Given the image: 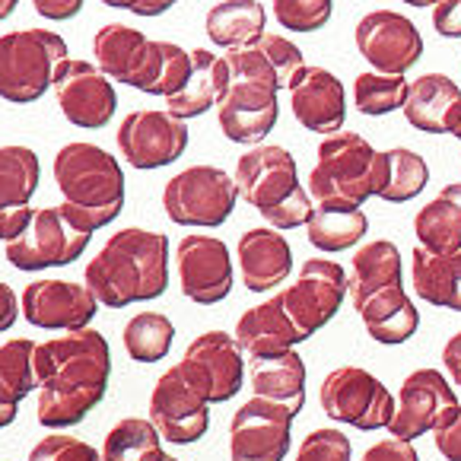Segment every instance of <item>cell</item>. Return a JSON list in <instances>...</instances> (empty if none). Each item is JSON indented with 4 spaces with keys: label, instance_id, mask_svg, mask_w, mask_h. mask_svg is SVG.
<instances>
[{
    "label": "cell",
    "instance_id": "cell-12",
    "mask_svg": "<svg viewBox=\"0 0 461 461\" xmlns=\"http://www.w3.org/2000/svg\"><path fill=\"white\" fill-rule=\"evenodd\" d=\"M347 296H350V277L338 261L328 258H309L299 267L296 280L280 290V303L305 340L340 312Z\"/></svg>",
    "mask_w": 461,
    "mask_h": 461
},
{
    "label": "cell",
    "instance_id": "cell-53",
    "mask_svg": "<svg viewBox=\"0 0 461 461\" xmlns=\"http://www.w3.org/2000/svg\"><path fill=\"white\" fill-rule=\"evenodd\" d=\"M401 4H407V7H436L442 0H401Z\"/></svg>",
    "mask_w": 461,
    "mask_h": 461
},
{
    "label": "cell",
    "instance_id": "cell-31",
    "mask_svg": "<svg viewBox=\"0 0 461 461\" xmlns=\"http://www.w3.org/2000/svg\"><path fill=\"white\" fill-rule=\"evenodd\" d=\"M251 366V392L258 398L286 404L293 414L305 407V363L296 350L265 357V360H249Z\"/></svg>",
    "mask_w": 461,
    "mask_h": 461
},
{
    "label": "cell",
    "instance_id": "cell-36",
    "mask_svg": "<svg viewBox=\"0 0 461 461\" xmlns=\"http://www.w3.org/2000/svg\"><path fill=\"white\" fill-rule=\"evenodd\" d=\"M172 340H176V325L163 312H137L122 331L124 353L137 363L166 360L172 350Z\"/></svg>",
    "mask_w": 461,
    "mask_h": 461
},
{
    "label": "cell",
    "instance_id": "cell-41",
    "mask_svg": "<svg viewBox=\"0 0 461 461\" xmlns=\"http://www.w3.org/2000/svg\"><path fill=\"white\" fill-rule=\"evenodd\" d=\"M274 16L290 32H319L334 14V0H271Z\"/></svg>",
    "mask_w": 461,
    "mask_h": 461
},
{
    "label": "cell",
    "instance_id": "cell-21",
    "mask_svg": "<svg viewBox=\"0 0 461 461\" xmlns=\"http://www.w3.org/2000/svg\"><path fill=\"white\" fill-rule=\"evenodd\" d=\"M176 271L182 293L197 305H217L232 293L230 245L217 236H185L176 249Z\"/></svg>",
    "mask_w": 461,
    "mask_h": 461
},
{
    "label": "cell",
    "instance_id": "cell-8",
    "mask_svg": "<svg viewBox=\"0 0 461 461\" xmlns=\"http://www.w3.org/2000/svg\"><path fill=\"white\" fill-rule=\"evenodd\" d=\"M68 61V41L51 29H16L0 35V99L29 105L55 86Z\"/></svg>",
    "mask_w": 461,
    "mask_h": 461
},
{
    "label": "cell",
    "instance_id": "cell-54",
    "mask_svg": "<svg viewBox=\"0 0 461 461\" xmlns=\"http://www.w3.org/2000/svg\"><path fill=\"white\" fill-rule=\"evenodd\" d=\"M159 461H178V458H176V455H169V452H163V458H159Z\"/></svg>",
    "mask_w": 461,
    "mask_h": 461
},
{
    "label": "cell",
    "instance_id": "cell-19",
    "mask_svg": "<svg viewBox=\"0 0 461 461\" xmlns=\"http://www.w3.org/2000/svg\"><path fill=\"white\" fill-rule=\"evenodd\" d=\"M245 350L239 347L236 334L226 331H203L194 338L185 350L182 363L191 382L203 392V398L211 404H223V401L236 398L239 388L245 382Z\"/></svg>",
    "mask_w": 461,
    "mask_h": 461
},
{
    "label": "cell",
    "instance_id": "cell-52",
    "mask_svg": "<svg viewBox=\"0 0 461 461\" xmlns=\"http://www.w3.org/2000/svg\"><path fill=\"white\" fill-rule=\"evenodd\" d=\"M16 7H20V0H0V23L10 20L16 14Z\"/></svg>",
    "mask_w": 461,
    "mask_h": 461
},
{
    "label": "cell",
    "instance_id": "cell-4",
    "mask_svg": "<svg viewBox=\"0 0 461 461\" xmlns=\"http://www.w3.org/2000/svg\"><path fill=\"white\" fill-rule=\"evenodd\" d=\"M51 172L64 197L61 207L80 230L99 232L124 211V169L109 149L86 140L64 143Z\"/></svg>",
    "mask_w": 461,
    "mask_h": 461
},
{
    "label": "cell",
    "instance_id": "cell-33",
    "mask_svg": "<svg viewBox=\"0 0 461 461\" xmlns=\"http://www.w3.org/2000/svg\"><path fill=\"white\" fill-rule=\"evenodd\" d=\"M369 232V217L363 207H331V203H315L312 220L305 226V239L325 255L347 251L360 245Z\"/></svg>",
    "mask_w": 461,
    "mask_h": 461
},
{
    "label": "cell",
    "instance_id": "cell-28",
    "mask_svg": "<svg viewBox=\"0 0 461 461\" xmlns=\"http://www.w3.org/2000/svg\"><path fill=\"white\" fill-rule=\"evenodd\" d=\"M411 277L423 303L461 312V249L452 255H436L423 245H414Z\"/></svg>",
    "mask_w": 461,
    "mask_h": 461
},
{
    "label": "cell",
    "instance_id": "cell-23",
    "mask_svg": "<svg viewBox=\"0 0 461 461\" xmlns=\"http://www.w3.org/2000/svg\"><path fill=\"white\" fill-rule=\"evenodd\" d=\"M293 271V249L274 226H255L239 236V274L245 290L267 293L286 284Z\"/></svg>",
    "mask_w": 461,
    "mask_h": 461
},
{
    "label": "cell",
    "instance_id": "cell-49",
    "mask_svg": "<svg viewBox=\"0 0 461 461\" xmlns=\"http://www.w3.org/2000/svg\"><path fill=\"white\" fill-rule=\"evenodd\" d=\"M20 312H23V303L16 299V293L0 280V334H7L10 328L16 325Z\"/></svg>",
    "mask_w": 461,
    "mask_h": 461
},
{
    "label": "cell",
    "instance_id": "cell-30",
    "mask_svg": "<svg viewBox=\"0 0 461 461\" xmlns=\"http://www.w3.org/2000/svg\"><path fill=\"white\" fill-rule=\"evenodd\" d=\"M350 303L373 296V293L385 290V286L404 284V261H401V249L388 239H375L353 251L350 261Z\"/></svg>",
    "mask_w": 461,
    "mask_h": 461
},
{
    "label": "cell",
    "instance_id": "cell-40",
    "mask_svg": "<svg viewBox=\"0 0 461 461\" xmlns=\"http://www.w3.org/2000/svg\"><path fill=\"white\" fill-rule=\"evenodd\" d=\"M255 48H258L261 55L267 58V64L274 68L280 89H293L299 83V77L305 74V68H309L303 58V48H299L296 41L286 39V35L265 32L258 41H255Z\"/></svg>",
    "mask_w": 461,
    "mask_h": 461
},
{
    "label": "cell",
    "instance_id": "cell-42",
    "mask_svg": "<svg viewBox=\"0 0 461 461\" xmlns=\"http://www.w3.org/2000/svg\"><path fill=\"white\" fill-rule=\"evenodd\" d=\"M296 461H353V446L347 433L334 427H321L305 433L296 448Z\"/></svg>",
    "mask_w": 461,
    "mask_h": 461
},
{
    "label": "cell",
    "instance_id": "cell-17",
    "mask_svg": "<svg viewBox=\"0 0 461 461\" xmlns=\"http://www.w3.org/2000/svg\"><path fill=\"white\" fill-rule=\"evenodd\" d=\"M55 99L61 115L74 128L99 131L112 122L118 112L115 83L95 68V61H80L68 58L55 74Z\"/></svg>",
    "mask_w": 461,
    "mask_h": 461
},
{
    "label": "cell",
    "instance_id": "cell-10",
    "mask_svg": "<svg viewBox=\"0 0 461 461\" xmlns=\"http://www.w3.org/2000/svg\"><path fill=\"white\" fill-rule=\"evenodd\" d=\"M319 401L321 411L331 420L353 429H363V433L388 429L392 427L394 407H398V401L382 385V379H375L369 369L360 366L331 369L319 388Z\"/></svg>",
    "mask_w": 461,
    "mask_h": 461
},
{
    "label": "cell",
    "instance_id": "cell-15",
    "mask_svg": "<svg viewBox=\"0 0 461 461\" xmlns=\"http://www.w3.org/2000/svg\"><path fill=\"white\" fill-rule=\"evenodd\" d=\"M149 420L172 446H191L203 439L211 427V401L185 375V369L169 366L153 385L149 394Z\"/></svg>",
    "mask_w": 461,
    "mask_h": 461
},
{
    "label": "cell",
    "instance_id": "cell-5",
    "mask_svg": "<svg viewBox=\"0 0 461 461\" xmlns=\"http://www.w3.org/2000/svg\"><path fill=\"white\" fill-rule=\"evenodd\" d=\"M239 185V197L251 203L274 230H299L312 220V194L299 185V166L286 147L277 143H258L245 157H239V166L232 172Z\"/></svg>",
    "mask_w": 461,
    "mask_h": 461
},
{
    "label": "cell",
    "instance_id": "cell-38",
    "mask_svg": "<svg viewBox=\"0 0 461 461\" xmlns=\"http://www.w3.org/2000/svg\"><path fill=\"white\" fill-rule=\"evenodd\" d=\"M411 93V80L398 74H379V70H363L353 80V105L369 118H382L401 112Z\"/></svg>",
    "mask_w": 461,
    "mask_h": 461
},
{
    "label": "cell",
    "instance_id": "cell-34",
    "mask_svg": "<svg viewBox=\"0 0 461 461\" xmlns=\"http://www.w3.org/2000/svg\"><path fill=\"white\" fill-rule=\"evenodd\" d=\"M41 166L35 149L23 143L0 147V213L29 207L32 194L39 191Z\"/></svg>",
    "mask_w": 461,
    "mask_h": 461
},
{
    "label": "cell",
    "instance_id": "cell-20",
    "mask_svg": "<svg viewBox=\"0 0 461 461\" xmlns=\"http://www.w3.org/2000/svg\"><path fill=\"white\" fill-rule=\"evenodd\" d=\"M23 319L41 331H80L99 312V299L86 284L41 277L23 290Z\"/></svg>",
    "mask_w": 461,
    "mask_h": 461
},
{
    "label": "cell",
    "instance_id": "cell-22",
    "mask_svg": "<svg viewBox=\"0 0 461 461\" xmlns=\"http://www.w3.org/2000/svg\"><path fill=\"white\" fill-rule=\"evenodd\" d=\"M293 118L312 134H338L347 122L344 83L325 68H305L299 83L290 89Z\"/></svg>",
    "mask_w": 461,
    "mask_h": 461
},
{
    "label": "cell",
    "instance_id": "cell-51",
    "mask_svg": "<svg viewBox=\"0 0 461 461\" xmlns=\"http://www.w3.org/2000/svg\"><path fill=\"white\" fill-rule=\"evenodd\" d=\"M16 420V404H0V429Z\"/></svg>",
    "mask_w": 461,
    "mask_h": 461
},
{
    "label": "cell",
    "instance_id": "cell-55",
    "mask_svg": "<svg viewBox=\"0 0 461 461\" xmlns=\"http://www.w3.org/2000/svg\"><path fill=\"white\" fill-rule=\"evenodd\" d=\"M452 137H458V140H461V122H458V128H455V134Z\"/></svg>",
    "mask_w": 461,
    "mask_h": 461
},
{
    "label": "cell",
    "instance_id": "cell-24",
    "mask_svg": "<svg viewBox=\"0 0 461 461\" xmlns=\"http://www.w3.org/2000/svg\"><path fill=\"white\" fill-rule=\"evenodd\" d=\"M236 340L245 350L249 360H265V357H280V353L296 350V344H303V331L293 325V319L286 315L280 293L265 303L251 305L239 315L236 321Z\"/></svg>",
    "mask_w": 461,
    "mask_h": 461
},
{
    "label": "cell",
    "instance_id": "cell-46",
    "mask_svg": "<svg viewBox=\"0 0 461 461\" xmlns=\"http://www.w3.org/2000/svg\"><path fill=\"white\" fill-rule=\"evenodd\" d=\"M433 446L446 461H461V411L446 423V427L436 429Z\"/></svg>",
    "mask_w": 461,
    "mask_h": 461
},
{
    "label": "cell",
    "instance_id": "cell-44",
    "mask_svg": "<svg viewBox=\"0 0 461 461\" xmlns=\"http://www.w3.org/2000/svg\"><path fill=\"white\" fill-rule=\"evenodd\" d=\"M360 461H420V455H417L414 442L392 436V439H379L375 446H369Z\"/></svg>",
    "mask_w": 461,
    "mask_h": 461
},
{
    "label": "cell",
    "instance_id": "cell-14",
    "mask_svg": "<svg viewBox=\"0 0 461 461\" xmlns=\"http://www.w3.org/2000/svg\"><path fill=\"white\" fill-rule=\"evenodd\" d=\"M118 153L134 169H163L185 157L188 149V124L172 112L159 109H137L122 118L118 124Z\"/></svg>",
    "mask_w": 461,
    "mask_h": 461
},
{
    "label": "cell",
    "instance_id": "cell-45",
    "mask_svg": "<svg viewBox=\"0 0 461 461\" xmlns=\"http://www.w3.org/2000/svg\"><path fill=\"white\" fill-rule=\"evenodd\" d=\"M433 29L442 39H461V0H442V4H436Z\"/></svg>",
    "mask_w": 461,
    "mask_h": 461
},
{
    "label": "cell",
    "instance_id": "cell-7",
    "mask_svg": "<svg viewBox=\"0 0 461 461\" xmlns=\"http://www.w3.org/2000/svg\"><path fill=\"white\" fill-rule=\"evenodd\" d=\"M388 157L357 131H338L319 143V159L309 172V194L315 203L363 207L385 188Z\"/></svg>",
    "mask_w": 461,
    "mask_h": 461
},
{
    "label": "cell",
    "instance_id": "cell-43",
    "mask_svg": "<svg viewBox=\"0 0 461 461\" xmlns=\"http://www.w3.org/2000/svg\"><path fill=\"white\" fill-rule=\"evenodd\" d=\"M26 461H105V458H102L99 448L77 439V436L51 433L35 442V448L29 452Z\"/></svg>",
    "mask_w": 461,
    "mask_h": 461
},
{
    "label": "cell",
    "instance_id": "cell-11",
    "mask_svg": "<svg viewBox=\"0 0 461 461\" xmlns=\"http://www.w3.org/2000/svg\"><path fill=\"white\" fill-rule=\"evenodd\" d=\"M93 232L80 230L64 207H39L20 239L7 242V261L16 271L68 267L86 251Z\"/></svg>",
    "mask_w": 461,
    "mask_h": 461
},
{
    "label": "cell",
    "instance_id": "cell-39",
    "mask_svg": "<svg viewBox=\"0 0 461 461\" xmlns=\"http://www.w3.org/2000/svg\"><path fill=\"white\" fill-rule=\"evenodd\" d=\"M385 157H388V172H385V188L379 191V197L388 203L414 201V197L429 185L427 159L407 147L385 149Z\"/></svg>",
    "mask_w": 461,
    "mask_h": 461
},
{
    "label": "cell",
    "instance_id": "cell-1",
    "mask_svg": "<svg viewBox=\"0 0 461 461\" xmlns=\"http://www.w3.org/2000/svg\"><path fill=\"white\" fill-rule=\"evenodd\" d=\"M32 366L39 379L35 420L45 429H64L77 427L102 404L112 375V350L102 331L80 328L35 344Z\"/></svg>",
    "mask_w": 461,
    "mask_h": 461
},
{
    "label": "cell",
    "instance_id": "cell-29",
    "mask_svg": "<svg viewBox=\"0 0 461 461\" xmlns=\"http://www.w3.org/2000/svg\"><path fill=\"white\" fill-rule=\"evenodd\" d=\"M203 32L213 45L226 48H249L267 32V14L265 4L258 0H223L213 4L203 16Z\"/></svg>",
    "mask_w": 461,
    "mask_h": 461
},
{
    "label": "cell",
    "instance_id": "cell-50",
    "mask_svg": "<svg viewBox=\"0 0 461 461\" xmlns=\"http://www.w3.org/2000/svg\"><path fill=\"white\" fill-rule=\"evenodd\" d=\"M442 366L455 388H461V331H455L442 347Z\"/></svg>",
    "mask_w": 461,
    "mask_h": 461
},
{
    "label": "cell",
    "instance_id": "cell-48",
    "mask_svg": "<svg viewBox=\"0 0 461 461\" xmlns=\"http://www.w3.org/2000/svg\"><path fill=\"white\" fill-rule=\"evenodd\" d=\"M105 7L115 10H131L137 16H163L166 10H172L178 0H102Z\"/></svg>",
    "mask_w": 461,
    "mask_h": 461
},
{
    "label": "cell",
    "instance_id": "cell-32",
    "mask_svg": "<svg viewBox=\"0 0 461 461\" xmlns=\"http://www.w3.org/2000/svg\"><path fill=\"white\" fill-rule=\"evenodd\" d=\"M417 245L452 255L461 249V182H452L439 191L429 203H423L414 217Z\"/></svg>",
    "mask_w": 461,
    "mask_h": 461
},
{
    "label": "cell",
    "instance_id": "cell-6",
    "mask_svg": "<svg viewBox=\"0 0 461 461\" xmlns=\"http://www.w3.org/2000/svg\"><path fill=\"white\" fill-rule=\"evenodd\" d=\"M223 58L230 68V86L217 105L220 128L226 140L258 147L280 118L277 74L255 45L232 48Z\"/></svg>",
    "mask_w": 461,
    "mask_h": 461
},
{
    "label": "cell",
    "instance_id": "cell-47",
    "mask_svg": "<svg viewBox=\"0 0 461 461\" xmlns=\"http://www.w3.org/2000/svg\"><path fill=\"white\" fill-rule=\"evenodd\" d=\"M32 7L39 16L51 23H64V20H74L77 14L83 10V0H32Z\"/></svg>",
    "mask_w": 461,
    "mask_h": 461
},
{
    "label": "cell",
    "instance_id": "cell-2",
    "mask_svg": "<svg viewBox=\"0 0 461 461\" xmlns=\"http://www.w3.org/2000/svg\"><path fill=\"white\" fill-rule=\"evenodd\" d=\"M83 284L109 309L163 296L169 290V236L124 226L86 261Z\"/></svg>",
    "mask_w": 461,
    "mask_h": 461
},
{
    "label": "cell",
    "instance_id": "cell-35",
    "mask_svg": "<svg viewBox=\"0 0 461 461\" xmlns=\"http://www.w3.org/2000/svg\"><path fill=\"white\" fill-rule=\"evenodd\" d=\"M105 461H159L163 458V436L149 417H124L102 439Z\"/></svg>",
    "mask_w": 461,
    "mask_h": 461
},
{
    "label": "cell",
    "instance_id": "cell-3",
    "mask_svg": "<svg viewBox=\"0 0 461 461\" xmlns=\"http://www.w3.org/2000/svg\"><path fill=\"white\" fill-rule=\"evenodd\" d=\"M95 68L112 83H124L147 95H176L191 77V51L176 41L147 39L140 29L109 23L93 39Z\"/></svg>",
    "mask_w": 461,
    "mask_h": 461
},
{
    "label": "cell",
    "instance_id": "cell-37",
    "mask_svg": "<svg viewBox=\"0 0 461 461\" xmlns=\"http://www.w3.org/2000/svg\"><path fill=\"white\" fill-rule=\"evenodd\" d=\"M35 340L29 338H10L0 344V404H16L39 388L35 379Z\"/></svg>",
    "mask_w": 461,
    "mask_h": 461
},
{
    "label": "cell",
    "instance_id": "cell-25",
    "mask_svg": "<svg viewBox=\"0 0 461 461\" xmlns=\"http://www.w3.org/2000/svg\"><path fill=\"white\" fill-rule=\"evenodd\" d=\"M404 118L423 134H455L461 122V89L446 74H423L411 80Z\"/></svg>",
    "mask_w": 461,
    "mask_h": 461
},
{
    "label": "cell",
    "instance_id": "cell-26",
    "mask_svg": "<svg viewBox=\"0 0 461 461\" xmlns=\"http://www.w3.org/2000/svg\"><path fill=\"white\" fill-rule=\"evenodd\" d=\"M357 315L366 325V334L375 344H407L414 338L417 328H420V312H417V303L411 299V293L401 286H385V290L373 293V296L353 303Z\"/></svg>",
    "mask_w": 461,
    "mask_h": 461
},
{
    "label": "cell",
    "instance_id": "cell-13",
    "mask_svg": "<svg viewBox=\"0 0 461 461\" xmlns=\"http://www.w3.org/2000/svg\"><path fill=\"white\" fill-rule=\"evenodd\" d=\"M458 411H461V401L455 394L452 379L442 375V369L433 366L414 369V373L401 382L398 407H394L388 433L394 439L414 442L420 436L436 433L439 427H446Z\"/></svg>",
    "mask_w": 461,
    "mask_h": 461
},
{
    "label": "cell",
    "instance_id": "cell-27",
    "mask_svg": "<svg viewBox=\"0 0 461 461\" xmlns=\"http://www.w3.org/2000/svg\"><path fill=\"white\" fill-rule=\"evenodd\" d=\"M226 86H230L226 58H217L207 48H194L191 51V77L185 80V86L176 95L166 99V112H172L182 122L201 118L211 109H217Z\"/></svg>",
    "mask_w": 461,
    "mask_h": 461
},
{
    "label": "cell",
    "instance_id": "cell-9",
    "mask_svg": "<svg viewBox=\"0 0 461 461\" xmlns=\"http://www.w3.org/2000/svg\"><path fill=\"white\" fill-rule=\"evenodd\" d=\"M239 185L220 166H188L163 188V211L176 226L213 230L232 217Z\"/></svg>",
    "mask_w": 461,
    "mask_h": 461
},
{
    "label": "cell",
    "instance_id": "cell-16",
    "mask_svg": "<svg viewBox=\"0 0 461 461\" xmlns=\"http://www.w3.org/2000/svg\"><path fill=\"white\" fill-rule=\"evenodd\" d=\"M293 414L286 404L249 398L230 420V461H284L293 442Z\"/></svg>",
    "mask_w": 461,
    "mask_h": 461
},
{
    "label": "cell",
    "instance_id": "cell-18",
    "mask_svg": "<svg viewBox=\"0 0 461 461\" xmlns=\"http://www.w3.org/2000/svg\"><path fill=\"white\" fill-rule=\"evenodd\" d=\"M357 51L379 74L404 77L423 58V35L417 23L394 10H373L353 29Z\"/></svg>",
    "mask_w": 461,
    "mask_h": 461
}]
</instances>
